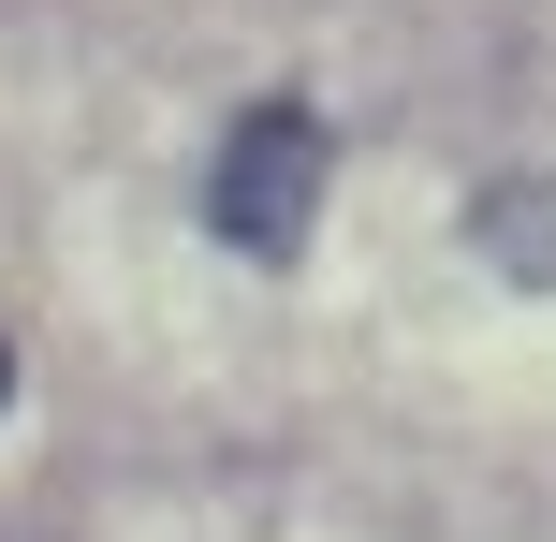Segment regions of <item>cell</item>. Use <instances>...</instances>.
I'll return each mask as SVG.
<instances>
[{"label":"cell","instance_id":"1","mask_svg":"<svg viewBox=\"0 0 556 542\" xmlns=\"http://www.w3.org/2000/svg\"><path fill=\"white\" fill-rule=\"evenodd\" d=\"M323 117L307 103H250L220 133V162H205V235L220 250H250V264H293L307 250V220H323Z\"/></svg>","mask_w":556,"mask_h":542},{"label":"cell","instance_id":"2","mask_svg":"<svg viewBox=\"0 0 556 542\" xmlns=\"http://www.w3.org/2000/svg\"><path fill=\"white\" fill-rule=\"evenodd\" d=\"M0 396H15V352H0Z\"/></svg>","mask_w":556,"mask_h":542}]
</instances>
